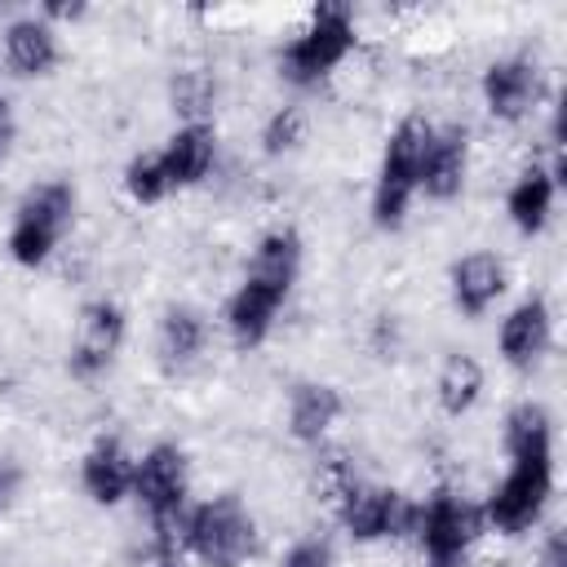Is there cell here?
<instances>
[{
	"label": "cell",
	"instance_id": "18",
	"mask_svg": "<svg viewBox=\"0 0 567 567\" xmlns=\"http://www.w3.org/2000/svg\"><path fill=\"white\" fill-rule=\"evenodd\" d=\"M554 199H558V182L545 164H532L514 177L509 195H505V213L514 221L518 235H540L549 226V213H554Z\"/></svg>",
	"mask_w": 567,
	"mask_h": 567
},
{
	"label": "cell",
	"instance_id": "4",
	"mask_svg": "<svg viewBox=\"0 0 567 567\" xmlns=\"http://www.w3.org/2000/svg\"><path fill=\"white\" fill-rule=\"evenodd\" d=\"M430 120L421 115H403L385 146H381V164H377V182H372V226L381 230H399L408 221L412 199L421 195V151L430 137Z\"/></svg>",
	"mask_w": 567,
	"mask_h": 567
},
{
	"label": "cell",
	"instance_id": "15",
	"mask_svg": "<svg viewBox=\"0 0 567 567\" xmlns=\"http://www.w3.org/2000/svg\"><path fill=\"white\" fill-rule=\"evenodd\" d=\"M284 301H288L284 288H270V284L244 275L239 288H235L230 301H226V332H230V341H235L239 350H257V346L270 337L275 315H279Z\"/></svg>",
	"mask_w": 567,
	"mask_h": 567
},
{
	"label": "cell",
	"instance_id": "16",
	"mask_svg": "<svg viewBox=\"0 0 567 567\" xmlns=\"http://www.w3.org/2000/svg\"><path fill=\"white\" fill-rule=\"evenodd\" d=\"M62 62V40L58 27H49L40 13L13 18L4 27V66L22 80H44L53 75V66Z\"/></svg>",
	"mask_w": 567,
	"mask_h": 567
},
{
	"label": "cell",
	"instance_id": "17",
	"mask_svg": "<svg viewBox=\"0 0 567 567\" xmlns=\"http://www.w3.org/2000/svg\"><path fill=\"white\" fill-rule=\"evenodd\" d=\"M505 284H509L505 261L496 252H487V248H474V252L452 261V306L465 319H483L501 301Z\"/></svg>",
	"mask_w": 567,
	"mask_h": 567
},
{
	"label": "cell",
	"instance_id": "25",
	"mask_svg": "<svg viewBox=\"0 0 567 567\" xmlns=\"http://www.w3.org/2000/svg\"><path fill=\"white\" fill-rule=\"evenodd\" d=\"M173 97H177V106H182L190 120H199V111H204V106H208V97H213V84H208L204 75L186 71V75H177V84H173Z\"/></svg>",
	"mask_w": 567,
	"mask_h": 567
},
{
	"label": "cell",
	"instance_id": "28",
	"mask_svg": "<svg viewBox=\"0 0 567 567\" xmlns=\"http://www.w3.org/2000/svg\"><path fill=\"white\" fill-rule=\"evenodd\" d=\"M13 133H18V128H13V111H9V102L0 97V159L9 155V146H13Z\"/></svg>",
	"mask_w": 567,
	"mask_h": 567
},
{
	"label": "cell",
	"instance_id": "21",
	"mask_svg": "<svg viewBox=\"0 0 567 567\" xmlns=\"http://www.w3.org/2000/svg\"><path fill=\"white\" fill-rule=\"evenodd\" d=\"M483 363L474 354H447L434 381V399L443 408V416H465L478 399H483Z\"/></svg>",
	"mask_w": 567,
	"mask_h": 567
},
{
	"label": "cell",
	"instance_id": "19",
	"mask_svg": "<svg viewBox=\"0 0 567 567\" xmlns=\"http://www.w3.org/2000/svg\"><path fill=\"white\" fill-rule=\"evenodd\" d=\"M346 412V399L328 381H301L288 399V430L297 443H319Z\"/></svg>",
	"mask_w": 567,
	"mask_h": 567
},
{
	"label": "cell",
	"instance_id": "8",
	"mask_svg": "<svg viewBox=\"0 0 567 567\" xmlns=\"http://www.w3.org/2000/svg\"><path fill=\"white\" fill-rule=\"evenodd\" d=\"M483 509L470 505L465 496H456L452 487H434L425 501H416V518H412V536L421 545L425 558H465L470 545L483 536Z\"/></svg>",
	"mask_w": 567,
	"mask_h": 567
},
{
	"label": "cell",
	"instance_id": "2",
	"mask_svg": "<svg viewBox=\"0 0 567 567\" xmlns=\"http://www.w3.org/2000/svg\"><path fill=\"white\" fill-rule=\"evenodd\" d=\"M177 540L204 567H244L257 554V518L248 514L239 492H217L199 505H186Z\"/></svg>",
	"mask_w": 567,
	"mask_h": 567
},
{
	"label": "cell",
	"instance_id": "24",
	"mask_svg": "<svg viewBox=\"0 0 567 567\" xmlns=\"http://www.w3.org/2000/svg\"><path fill=\"white\" fill-rule=\"evenodd\" d=\"M279 567H332L328 536H301V540H292L288 554L279 558Z\"/></svg>",
	"mask_w": 567,
	"mask_h": 567
},
{
	"label": "cell",
	"instance_id": "27",
	"mask_svg": "<svg viewBox=\"0 0 567 567\" xmlns=\"http://www.w3.org/2000/svg\"><path fill=\"white\" fill-rule=\"evenodd\" d=\"M536 567H567V536L554 527L549 536H545V545H540V563Z\"/></svg>",
	"mask_w": 567,
	"mask_h": 567
},
{
	"label": "cell",
	"instance_id": "26",
	"mask_svg": "<svg viewBox=\"0 0 567 567\" xmlns=\"http://www.w3.org/2000/svg\"><path fill=\"white\" fill-rule=\"evenodd\" d=\"M18 492H22V470L13 461H0V514L18 501Z\"/></svg>",
	"mask_w": 567,
	"mask_h": 567
},
{
	"label": "cell",
	"instance_id": "13",
	"mask_svg": "<svg viewBox=\"0 0 567 567\" xmlns=\"http://www.w3.org/2000/svg\"><path fill=\"white\" fill-rule=\"evenodd\" d=\"M496 346H501V359L518 372L536 368L545 359V350L554 346V315H549V301L545 297H523L505 319H501V332H496Z\"/></svg>",
	"mask_w": 567,
	"mask_h": 567
},
{
	"label": "cell",
	"instance_id": "12",
	"mask_svg": "<svg viewBox=\"0 0 567 567\" xmlns=\"http://www.w3.org/2000/svg\"><path fill=\"white\" fill-rule=\"evenodd\" d=\"M465 173H470V133L461 124H443L430 128L425 151H421V186L430 199H456L465 190Z\"/></svg>",
	"mask_w": 567,
	"mask_h": 567
},
{
	"label": "cell",
	"instance_id": "1",
	"mask_svg": "<svg viewBox=\"0 0 567 567\" xmlns=\"http://www.w3.org/2000/svg\"><path fill=\"white\" fill-rule=\"evenodd\" d=\"M509 470L483 501V523L501 536H523L540 523L554 496V421L540 403H518L505 416Z\"/></svg>",
	"mask_w": 567,
	"mask_h": 567
},
{
	"label": "cell",
	"instance_id": "14",
	"mask_svg": "<svg viewBox=\"0 0 567 567\" xmlns=\"http://www.w3.org/2000/svg\"><path fill=\"white\" fill-rule=\"evenodd\" d=\"M217 159V133L208 120H186L168 133V142L159 146V164L173 190H190L213 173Z\"/></svg>",
	"mask_w": 567,
	"mask_h": 567
},
{
	"label": "cell",
	"instance_id": "11",
	"mask_svg": "<svg viewBox=\"0 0 567 567\" xmlns=\"http://www.w3.org/2000/svg\"><path fill=\"white\" fill-rule=\"evenodd\" d=\"M133 465L137 456L124 447V439L115 434H97L89 443V452L80 456V487L93 505L102 509H115L133 496Z\"/></svg>",
	"mask_w": 567,
	"mask_h": 567
},
{
	"label": "cell",
	"instance_id": "10",
	"mask_svg": "<svg viewBox=\"0 0 567 567\" xmlns=\"http://www.w3.org/2000/svg\"><path fill=\"white\" fill-rule=\"evenodd\" d=\"M124 332H128V319H124V310L115 301H89V306H80L75 332H71V354H66L71 377H80V381L102 377L115 363V354L124 346Z\"/></svg>",
	"mask_w": 567,
	"mask_h": 567
},
{
	"label": "cell",
	"instance_id": "3",
	"mask_svg": "<svg viewBox=\"0 0 567 567\" xmlns=\"http://www.w3.org/2000/svg\"><path fill=\"white\" fill-rule=\"evenodd\" d=\"M354 40H359V31H354L350 4H332V0L328 4H315L310 18H306V27L284 44L279 75L288 84H297V89H315V84H323L350 58Z\"/></svg>",
	"mask_w": 567,
	"mask_h": 567
},
{
	"label": "cell",
	"instance_id": "29",
	"mask_svg": "<svg viewBox=\"0 0 567 567\" xmlns=\"http://www.w3.org/2000/svg\"><path fill=\"white\" fill-rule=\"evenodd\" d=\"M425 567H465V558H425Z\"/></svg>",
	"mask_w": 567,
	"mask_h": 567
},
{
	"label": "cell",
	"instance_id": "9",
	"mask_svg": "<svg viewBox=\"0 0 567 567\" xmlns=\"http://www.w3.org/2000/svg\"><path fill=\"white\" fill-rule=\"evenodd\" d=\"M478 93H483V106H487L492 120L518 124V120H527V115L540 106V97H545L540 62L527 58V53L496 58V62H487V71H483Z\"/></svg>",
	"mask_w": 567,
	"mask_h": 567
},
{
	"label": "cell",
	"instance_id": "5",
	"mask_svg": "<svg viewBox=\"0 0 567 567\" xmlns=\"http://www.w3.org/2000/svg\"><path fill=\"white\" fill-rule=\"evenodd\" d=\"M133 501L146 509L164 554L177 545V523L190 505V461L177 443H151L133 465Z\"/></svg>",
	"mask_w": 567,
	"mask_h": 567
},
{
	"label": "cell",
	"instance_id": "22",
	"mask_svg": "<svg viewBox=\"0 0 567 567\" xmlns=\"http://www.w3.org/2000/svg\"><path fill=\"white\" fill-rule=\"evenodd\" d=\"M124 190L133 204H159L173 195L168 177H164V164H159V151H142L124 164Z\"/></svg>",
	"mask_w": 567,
	"mask_h": 567
},
{
	"label": "cell",
	"instance_id": "20",
	"mask_svg": "<svg viewBox=\"0 0 567 567\" xmlns=\"http://www.w3.org/2000/svg\"><path fill=\"white\" fill-rule=\"evenodd\" d=\"M204 341H208V323L195 306H168L164 319H159V359L164 368H190L199 354H204Z\"/></svg>",
	"mask_w": 567,
	"mask_h": 567
},
{
	"label": "cell",
	"instance_id": "7",
	"mask_svg": "<svg viewBox=\"0 0 567 567\" xmlns=\"http://www.w3.org/2000/svg\"><path fill=\"white\" fill-rule=\"evenodd\" d=\"M341 527L350 540L359 545H377V540H408L412 536V518H416V501H408L394 487L354 478L337 501H332Z\"/></svg>",
	"mask_w": 567,
	"mask_h": 567
},
{
	"label": "cell",
	"instance_id": "6",
	"mask_svg": "<svg viewBox=\"0 0 567 567\" xmlns=\"http://www.w3.org/2000/svg\"><path fill=\"white\" fill-rule=\"evenodd\" d=\"M75 221V186L53 177V182H40L35 190L22 195L18 213H13V226H9V257L22 266V270H40L58 244L66 239Z\"/></svg>",
	"mask_w": 567,
	"mask_h": 567
},
{
	"label": "cell",
	"instance_id": "30",
	"mask_svg": "<svg viewBox=\"0 0 567 567\" xmlns=\"http://www.w3.org/2000/svg\"><path fill=\"white\" fill-rule=\"evenodd\" d=\"M155 567H182V563H177V554H159Z\"/></svg>",
	"mask_w": 567,
	"mask_h": 567
},
{
	"label": "cell",
	"instance_id": "23",
	"mask_svg": "<svg viewBox=\"0 0 567 567\" xmlns=\"http://www.w3.org/2000/svg\"><path fill=\"white\" fill-rule=\"evenodd\" d=\"M301 142H306V115H301V106H279V111L261 124V151H266L270 159L297 151Z\"/></svg>",
	"mask_w": 567,
	"mask_h": 567
}]
</instances>
